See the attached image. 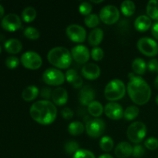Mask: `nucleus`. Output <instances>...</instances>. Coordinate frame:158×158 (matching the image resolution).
Segmentation results:
<instances>
[{"instance_id":"nucleus-1","label":"nucleus","mask_w":158,"mask_h":158,"mask_svg":"<svg viewBox=\"0 0 158 158\" xmlns=\"http://www.w3.org/2000/svg\"><path fill=\"white\" fill-rule=\"evenodd\" d=\"M31 117L42 125H49L53 123L57 116V109L53 103L43 100L35 102L29 110Z\"/></svg>"},{"instance_id":"nucleus-2","label":"nucleus","mask_w":158,"mask_h":158,"mask_svg":"<svg viewBox=\"0 0 158 158\" xmlns=\"http://www.w3.org/2000/svg\"><path fill=\"white\" fill-rule=\"evenodd\" d=\"M127 91L130 98L137 105H144L150 100L151 89L149 84L140 77L131 79L127 86Z\"/></svg>"},{"instance_id":"nucleus-3","label":"nucleus","mask_w":158,"mask_h":158,"mask_svg":"<svg viewBox=\"0 0 158 158\" xmlns=\"http://www.w3.org/2000/svg\"><path fill=\"white\" fill-rule=\"evenodd\" d=\"M48 61L59 69H67L72 63V55L66 48L63 46L53 47L47 54Z\"/></svg>"},{"instance_id":"nucleus-4","label":"nucleus","mask_w":158,"mask_h":158,"mask_svg":"<svg viewBox=\"0 0 158 158\" xmlns=\"http://www.w3.org/2000/svg\"><path fill=\"white\" fill-rule=\"evenodd\" d=\"M124 83L119 79H114L106 84L104 89L105 98L110 101H117L123 98L126 93Z\"/></svg>"},{"instance_id":"nucleus-5","label":"nucleus","mask_w":158,"mask_h":158,"mask_svg":"<svg viewBox=\"0 0 158 158\" xmlns=\"http://www.w3.org/2000/svg\"><path fill=\"white\" fill-rule=\"evenodd\" d=\"M147 131V127L143 122L135 121L128 127L127 136L130 141L139 144L146 137Z\"/></svg>"},{"instance_id":"nucleus-6","label":"nucleus","mask_w":158,"mask_h":158,"mask_svg":"<svg viewBox=\"0 0 158 158\" xmlns=\"http://www.w3.org/2000/svg\"><path fill=\"white\" fill-rule=\"evenodd\" d=\"M43 80L45 83L49 86H60L64 83L66 77L65 74L60 69L50 67L44 71Z\"/></svg>"},{"instance_id":"nucleus-7","label":"nucleus","mask_w":158,"mask_h":158,"mask_svg":"<svg viewBox=\"0 0 158 158\" xmlns=\"http://www.w3.org/2000/svg\"><path fill=\"white\" fill-rule=\"evenodd\" d=\"M137 49L143 55L154 57L158 54V44L157 42L149 37H142L137 43Z\"/></svg>"},{"instance_id":"nucleus-8","label":"nucleus","mask_w":158,"mask_h":158,"mask_svg":"<svg viewBox=\"0 0 158 158\" xmlns=\"http://www.w3.org/2000/svg\"><path fill=\"white\" fill-rule=\"evenodd\" d=\"M99 17L105 24L113 25L120 19V11L117 6L114 5H107L100 9Z\"/></svg>"},{"instance_id":"nucleus-9","label":"nucleus","mask_w":158,"mask_h":158,"mask_svg":"<svg viewBox=\"0 0 158 158\" xmlns=\"http://www.w3.org/2000/svg\"><path fill=\"white\" fill-rule=\"evenodd\" d=\"M21 63L26 69H38L43 64V60L39 53L34 51H27L21 56Z\"/></svg>"},{"instance_id":"nucleus-10","label":"nucleus","mask_w":158,"mask_h":158,"mask_svg":"<svg viewBox=\"0 0 158 158\" xmlns=\"http://www.w3.org/2000/svg\"><path fill=\"white\" fill-rule=\"evenodd\" d=\"M86 132L89 137L97 138L102 136L105 131V123L100 118H95L89 120L86 123Z\"/></svg>"},{"instance_id":"nucleus-11","label":"nucleus","mask_w":158,"mask_h":158,"mask_svg":"<svg viewBox=\"0 0 158 158\" xmlns=\"http://www.w3.org/2000/svg\"><path fill=\"white\" fill-rule=\"evenodd\" d=\"M67 36L75 43H81L86 40V31L82 26L78 24H71L66 29Z\"/></svg>"},{"instance_id":"nucleus-12","label":"nucleus","mask_w":158,"mask_h":158,"mask_svg":"<svg viewBox=\"0 0 158 158\" xmlns=\"http://www.w3.org/2000/svg\"><path fill=\"white\" fill-rule=\"evenodd\" d=\"M1 26L8 32H15L21 28L22 20L17 14H7L2 19Z\"/></svg>"},{"instance_id":"nucleus-13","label":"nucleus","mask_w":158,"mask_h":158,"mask_svg":"<svg viewBox=\"0 0 158 158\" xmlns=\"http://www.w3.org/2000/svg\"><path fill=\"white\" fill-rule=\"evenodd\" d=\"M72 58L80 64H86L89 60L90 52L89 49L84 45H77L71 49Z\"/></svg>"},{"instance_id":"nucleus-14","label":"nucleus","mask_w":158,"mask_h":158,"mask_svg":"<svg viewBox=\"0 0 158 158\" xmlns=\"http://www.w3.org/2000/svg\"><path fill=\"white\" fill-rule=\"evenodd\" d=\"M104 113L106 117L114 120H120L123 117V110L121 105L116 102L106 103L104 107Z\"/></svg>"},{"instance_id":"nucleus-15","label":"nucleus","mask_w":158,"mask_h":158,"mask_svg":"<svg viewBox=\"0 0 158 158\" xmlns=\"http://www.w3.org/2000/svg\"><path fill=\"white\" fill-rule=\"evenodd\" d=\"M82 75L86 79L89 80H94L98 78L100 76V68L98 65L93 63H86L82 67L81 69Z\"/></svg>"},{"instance_id":"nucleus-16","label":"nucleus","mask_w":158,"mask_h":158,"mask_svg":"<svg viewBox=\"0 0 158 158\" xmlns=\"http://www.w3.org/2000/svg\"><path fill=\"white\" fill-rule=\"evenodd\" d=\"M51 98L54 104L57 106H63L68 101V93L65 88L59 86L52 90Z\"/></svg>"},{"instance_id":"nucleus-17","label":"nucleus","mask_w":158,"mask_h":158,"mask_svg":"<svg viewBox=\"0 0 158 158\" xmlns=\"http://www.w3.org/2000/svg\"><path fill=\"white\" fill-rule=\"evenodd\" d=\"M95 95V90L94 89V88L89 86H83L80 90L79 100L82 104L88 106L91 102L94 100Z\"/></svg>"},{"instance_id":"nucleus-18","label":"nucleus","mask_w":158,"mask_h":158,"mask_svg":"<svg viewBox=\"0 0 158 158\" xmlns=\"http://www.w3.org/2000/svg\"><path fill=\"white\" fill-rule=\"evenodd\" d=\"M114 153L118 158H127L132 155L133 147L128 142H120L115 148Z\"/></svg>"},{"instance_id":"nucleus-19","label":"nucleus","mask_w":158,"mask_h":158,"mask_svg":"<svg viewBox=\"0 0 158 158\" xmlns=\"http://www.w3.org/2000/svg\"><path fill=\"white\" fill-rule=\"evenodd\" d=\"M152 26L151 19L148 15H139L134 21V27L139 32H146Z\"/></svg>"},{"instance_id":"nucleus-20","label":"nucleus","mask_w":158,"mask_h":158,"mask_svg":"<svg viewBox=\"0 0 158 158\" xmlns=\"http://www.w3.org/2000/svg\"><path fill=\"white\" fill-rule=\"evenodd\" d=\"M103 35H104V33H103V29L100 28L94 29L89 32V36H88V42L89 45L94 47L98 46L103 41Z\"/></svg>"},{"instance_id":"nucleus-21","label":"nucleus","mask_w":158,"mask_h":158,"mask_svg":"<svg viewBox=\"0 0 158 158\" xmlns=\"http://www.w3.org/2000/svg\"><path fill=\"white\" fill-rule=\"evenodd\" d=\"M4 48L7 52L10 54H17L21 52L23 44L17 39H9L5 43Z\"/></svg>"},{"instance_id":"nucleus-22","label":"nucleus","mask_w":158,"mask_h":158,"mask_svg":"<svg viewBox=\"0 0 158 158\" xmlns=\"http://www.w3.org/2000/svg\"><path fill=\"white\" fill-rule=\"evenodd\" d=\"M40 93V89L38 87L34 85H30V86H26L23 89V93H22V97L25 101L30 102L35 100L38 97Z\"/></svg>"},{"instance_id":"nucleus-23","label":"nucleus","mask_w":158,"mask_h":158,"mask_svg":"<svg viewBox=\"0 0 158 158\" xmlns=\"http://www.w3.org/2000/svg\"><path fill=\"white\" fill-rule=\"evenodd\" d=\"M87 110L91 116L94 117H99L103 114L104 108L101 103L97 100H94L87 106Z\"/></svg>"},{"instance_id":"nucleus-24","label":"nucleus","mask_w":158,"mask_h":158,"mask_svg":"<svg viewBox=\"0 0 158 158\" xmlns=\"http://www.w3.org/2000/svg\"><path fill=\"white\" fill-rule=\"evenodd\" d=\"M146 62L142 58H136L134 59L132 63V69L134 73L138 74V75H143L146 72L147 69Z\"/></svg>"},{"instance_id":"nucleus-25","label":"nucleus","mask_w":158,"mask_h":158,"mask_svg":"<svg viewBox=\"0 0 158 158\" xmlns=\"http://www.w3.org/2000/svg\"><path fill=\"white\" fill-rule=\"evenodd\" d=\"M120 10L125 16H131L135 12V3L131 0H125L120 5Z\"/></svg>"},{"instance_id":"nucleus-26","label":"nucleus","mask_w":158,"mask_h":158,"mask_svg":"<svg viewBox=\"0 0 158 158\" xmlns=\"http://www.w3.org/2000/svg\"><path fill=\"white\" fill-rule=\"evenodd\" d=\"M85 131V126L82 122L73 121L68 126V132L73 136L80 135Z\"/></svg>"},{"instance_id":"nucleus-27","label":"nucleus","mask_w":158,"mask_h":158,"mask_svg":"<svg viewBox=\"0 0 158 158\" xmlns=\"http://www.w3.org/2000/svg\"><path fill=\"white\" fill-rule=\"evenodd\" d=\"M146 10L150 18L158 20V0H151L148 2Z\"/></svg>"},{"instance_id":"nucleus-28","label":"nucleus","mask_w":158,"mask_h":158,"mask_svg":"<svg viewBox=\"0 0 158 158\" xmlns=\"http://www.w3.org/2000/svg\"><path fill=\"white\" fill-rule=\"evenodd\" d=\"M37 12L35 8L32 6H28L23 9L22 12V19L26 23H31L36 18Z\"/></svg>"},{"instance_id":"nucleus-29","label":"nucleus","mask_w":158,"mask_h":158,"mask_svg":"<svg viewBox=\"0 0 158 158\" xmlns=\"http://www.w3.org/2000/svg\"><path fill=\"white\" fill-rule=\"evenodd\" d=\"M140 110L135 105H131V106H127L123 113V117L127 120H133L137 118V116L139 115Z\"/></svg>"},{"instance_id":"nucleus-30","label":"nucleus","mask_w":158,"mask_h":158,"mask_svg":"<svg viewBox=\"0 0 158 158\" xmlns=\"http://www.w3.org/2000/svg\"><path fill=\"white\" fill-rule=\"evenodd\" d=\"M114 143L113 139L108 136H104L100 140V147L104 152H110L114 148Z\"/></svg>"},{"instance_id":"nucleus-31","label":"nucleus","mask_w":158,"mask_h":158,"mask_svg":"<svg viewBox=\"0 0 158 158\" xmlns=\"http://www.w3.org/2000/svg\"><path fill=\"white\" fill-rule=\"evenodd\" d=\"M100 17L97 14L91 13L86 15L84 19V23L87 27L89 28H97L100 23Z\"/></svg>"},{"instance_id":"nucleus-32","label":"nucleus","mask_w":158,"mask_h":158,"mask_svg":"<svg viewBox=\"0 0 158 158\" xmlns=\"http://www.w3.org/2000/svg\"><path fill=\"white\" fill-rule=\"evenodd\" d=\"M64 150L66 154L74 155L80 150V145L75 140H69L65 143Z\"/></svg>"},{"instance_id":"nucleus-33","label":"nucleus","mask_w":158,"mask_h":158,"mask_svg":"<svg viewBox=\"0 0 158 158\" xmlns=\"http://www.w3.org/2000/svg\"><path fill=\"white\" fill-rule=\"evenodd\" d=\"M23 34L26 38L29 40H37L40 36V33L38 29L32 26L26 27L23 31Z\"/></svg>"},{"instance_id":"nucleus-34","label":"nucleus","mask_w":158,"mask_h":158,"mask_svg":"<svg viewBox=\"0 0 158 158\" xmlns=\"http://www.w3.org/2000/svg\"><path fill=\"white\" fill-rule=\"evenodd\" d=\"M90 56L95 61H100L104 56V52H103V49L99 46L94 47V49H92L90 52Z\"/></svg>"},{"instance_id":"nucleus-35","label":"nucleus","mask_w":158,"mask_h":158,"mask_svg":"<svg viewBox=\"0 0 158 158\" xmlns=\"http://www.w3.org/2000/svg\"><path fill=\"white\" fill-rule=\"evenodd\" d=\"M92 5L90 4V2H81V4L80 5V7H79V11H80V13L82 15H88L89 14H91L92 12Z\"/></svg>"},{"instance_id":"nucleus-36","label":"nucleus","mask_w":158,"mask_h":158,"mask_svg":"<svg viewBox=\"0 0 158 158\" xmlns=\"http://www.w3.org/2000/svg\"><path fill=\"white\" fill-rule=\"evenodd\" d=\"M19 65V60L18 57L15 56H9L6 60V66L9 69H15L16 67H18Z\"/></svg>"},{"instance_id":"nucleus-37","label":"nucleus","mask_w":158,"mask_h":158,"mask_svg":"<svg viewBox=\"0 0 158 158\" xmlns=\"http://www.w3.org/2000/svg\"><path fill=\"white\" fill-rule=\"evenodd\" d=\"M73 158H96L94 153L90 151L80 149L73 155Z\"/></svg>"},{"instance_id":"nucleus-38","label":"nucleus","mask_w":158,"mask_h":158,"mask_svg":"<svg viewBox=\"0 0 158 158\" xmlns=\"http://www.w3.org/2000/svg\"><path fill=\"white\" fill-rule=\"evenodd\" d=\"M145 148L151 151H154L158 148V139L155 137H149L144 141Z\"/></svg>"},{"instance_id":"nucleus-39","label":"nucleus","mask_w":158,"mask_h":158,"mask_svg":"<svg viewBox=\"0 0 158 158\" xmlns=\"http://www.w3.org/2000/svg\"><path fill=\"white\" fill-rule=\"evenodd\" d=\"M145 154V148L143 146L140 144H137L133 147V154L132 156L134 157L140 158L143 157Z\"/></svg>"},{"instance_id":"nucleus-40","label":"nucleus","mask_w":158,"mask_h":158,"mask_svg":"<svg viewBox=\"0 0 158 158\" xmlns=\"http://www.w3.org/2000/svg\"><path fill=\"white\" fill-rule=\"evenodd\" d=\"M77 77H78V73H77V70L74 69H67V71L66 72V74H65L66 80H67V82H69V83H72Z\"/></svg>"},{"instance_id":"nucleus-41","label":"nucleus","mask_w":158,"mask_h":158,"mask_svg":"<svg viewBox=\"0 0 158 158\" xmlns=\"http://www.w3.org/2000/svg\"><path fill=\"white\" fill-rule=\"evenodd\" d=\"M61 114L65 120H70L73 117V111L69 107H65L62 110Z\"/></svg>"},{"instance_id":"nucleus-42","label":"nucleus","mask_w":158,"mask_h":158,"mask_svg":"<svg viewBox=\"0 0 158 158\" xmlns=\"http://www.w3.org/2000/svg\"><path fill=\"white\" fill-rule=\"evenodd\" d=\"M52 90L51 89V88L44 87L42 89L41 92H40V96H41L42 97H43L44 99H46V100H48V99L52 97Z\"/></svg>"},{"instance_id":"nucleus-43","label":"nucleus","mask_w":158,"mask_h":158,"mask_svg":"<svg viewBox=\"0 0 158 158\" xmlns=\"http://www.w3.org/2000/svg\"><path fill=\"white\" fill-rule=\"evenodd\" d=\"M148 68L150 71H157L158 72V60L157 59H152L148 63Z\"/></svg>"},{"instance_id":"nucleus-44","label":"nucleus","mask_w":158,"mask_h":158,"mask_svg":"<svg viewBox=\"0 0 158 158\" xmlns=\"http://www.w3.org/2000/svg\"><path fill=\"white\" fill-rule=\"evenodd\" d=\"M83 79H82V77H80V76L78 75V77H77V78H76L72 83H71V84L73 85V86L74 88L79 89V88H81L82 86H83Z\"/></svg>"},{"instance_id":"nucleus-45","label":"nucleus","mask_w":158,"mask_h":158,"mask_svg":"<svg viewBox=\"0 0 158 158\" xmlns=\"http://www.w3.org/2000/svg\"><path fill=\"white\" fill-rule=\"evenodd\" d=\"M151 34L156 40H158V22H156L151 26Z\"/></svg>"},{"instance_id":"nucleus-46","label":"nucleus","mask_w":158,"mask_h":158,"mask_svg":"<svg viewBox=\"0 0 158 158\" xmlns=\"http://www.w3.org/2000/svg\"><path fill=\"white\" fill-rule=\"evenodd\" d=\"M4 13H5L4 7H3V6L0 4V19H2L4 17L3 16V15H4Z\"/></svg>"},{"instance_id":"nucleus-47","label":"nucleus","mask_w":158,"mask_h":158,"mask_svg":"<svg viewBox=\"0 0 158 158\" xmlns=\"http://www.w3.org/2000/svg\"><path fill=\"white\" fill-rule=\"evenodd\" d=\"M98 158H114V157H113L110 154H102V155H100Z\"/></svg>"},{"instance_id":"nucleus-48","label":"nucleus","mask_w":158,"mask_h":158,"mask_svg":"<svg viewBox=\"0 0 158 158\" xmlns=\"http://www.w3.org/2000/svg\"><path fill=\"white\" fill-rule=\"evenodd\" d=\"M154 86L155 87L158 89V76L155 78V80H154Z\"/></svg>"},{"instance_id":"nucleus-49","label":"nucleus","mask_w":158,"mask_h":158,"mask_svg":"<svg viewBox=\"0 0 158 158\" xmlns=\"http://www.w3.org/2000/svg\"><path fill=\"white\" fill-rule=\"evenodd\" d=\"M92 2L94 3H100V2H103V0H100V1H95V0H91Z\"/></svg>"},{"instance_id":"nucleus-50","label":"nucleus","mask_w":158,"mask_h":158,"mask_svg":"<svg viewBox=\"0 0 158 158\" xmlns=\"http://www.w3.org/2000/svg\"><path fill=\"white\" fill-rule=\"evenodd\" d=\"M155 101H156V103H157V104L158 105V95L157 96V97H156V98H155Z\"/></svg>"},{"instance_id":"nucleus-51","label":"nucleus","mask_w":158,"mask_h":158,"mask_svg":"<svg viewBox=\"0 0 158 158\" xmlns=\"http://www.w3.org/2000/svg\"><path fill=\"white\" fill-rule=\"evenodd\" d=\"M1 51H2V47H1V46H0V52H1Z\"/></svg>"}]
</instances>
